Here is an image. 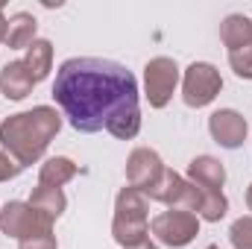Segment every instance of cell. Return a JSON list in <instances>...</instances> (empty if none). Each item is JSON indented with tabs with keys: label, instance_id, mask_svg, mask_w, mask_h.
<instances>
[{
	"label": "cell",
	"instance_id": "cell-1",
	"mask_svg": "<svg viewBox=\"0 0 252 249\" xmlns=\"http://www.w3.org/2000/svg\"><path fill=\"white\" fill-rule=\"evenodd\" d=\"M53 100L76 132H112L118 141H132L141 132L138 82L132 70L112 59H67L62 62Z\"/></svg>",
	"mask_w": 252,
	"mask_h": 249
},
{
	"label": "cell",
	"instance_id": "cell-2",
	"mask_svg": "<svg viewBox=\"0 0 252 249\" xmlns=\"http://www.w3.org/2000/svg\"><path fill=\"white\" fill-rule=\"evenodd\" d=\"M59 129H62V118L56 109L35 106L30 112L9 115L0 124V144L21 167H27L44 156V150L59 135Z\"/></svg>",
	"mask_w": 252,
	"mask_h": 249
},
{
	"label": "cell",
	"instance_id": "cell-3",
	"mask_svg": "<svg viewBox=\"0 0 252 249\" xmlns=\"http://www.w3.org/2000/svg\"><path fill=\"white\" fill-rule=\"evenodd\" d=\"M147 196L138 187L126 185L121 187L118 199H115V220H112V235L124 249L138 247L147 241L150 235V223H147Z\"/></svg>",
	"mask_w": 252,
	"mask_h": 249
},
{
	"label": "cell",
	"instance_id": "cell-4",
	"mask_svg": "<svg viewBox=\"0 0 252 249\" xmlns=\"http://www.w3.org/2000/svg\"><path fill=\"white\" fill-rule=\"evenodd\" d=\"M150 232L164 247L182 249L199 235V217L193 211H185V208H170V211H161L158 217H153Z\"/></svg>",
	"mask_w": 252,
	"mask_h": 249
},
{
	"label": "cell",
	"instance_id": "cell-5",
	"mask_svg": "<svg viewBox=\"0 0 252 249\" xmlns=\"http://www.w3.org/2000/svg\"><path fill=\"white\" fill-rule=\"evenodd\" d=\"M144 196H147V199H156V202H164V205H170V208L193 211V214H196L199 205H202V187H196L190 179L179 176L176 170H164L161 179H158V185L150 187Z\"/></svg>",
	"mask_w": 252,
	"mask_h": 249
},
{
	"label": "cell",
	"instance_id": "cell-6",
	"mask_svg": "<svg viewBox=\"0 0 252 249\" xmlns=\"http://www.w3.org/2000/svg\"><path fill=\"white\" fill-rule=\"evenodd\" d=\"M179 85V64L170 56H156L144 67V94L153 109H164Z\"/></svg>",
	"mask_w": 252,
	"mask_h": 249
},
{
	"label": "cell",
	"instance_id": "cell-7",
	"mask_svg": "<svg viewBox=\"0 0 252 249\" xmlns=\"http://www.w3.org/2000/svg\"><path fill=\"white\" fill-rule=\"evenodd\" d=\"M223 88V79H220V70L211 62H193L185 70V79H182V100L190 109H202L208 103H214V97L220 94Z\"/></svg>",
	"mask_w": 252,
	"mask_h": 249
},
{
	"label": "cell",
	"instance_id": "cell-8",
	"mask_svg": "<svg viewBox=\"0 0 252 249\" xmlns=\"http://www.w3.org/2000/svg\"><path fill=\"white\" fill-rule=\"evenodd\" d=\"M0 232L6 238H15V241H27V238H35V235H44L50 232V223L41 220L30 202H21V199H12L3 205L0 211Z\"/></svg>",
	"mask_w": 252,
	"mask_h": 249
},
{
	"label": "cell",
	"instance_id": "cell-9",
	"mask_svg": "<svg viewBox=\"0 0 252 249\" xmlns=\"http://www.w3.org/2000/svg\"><path fill=\"white\" fill-rule=\"evenodd\" d=\"M164 170L167 167L161 164V156L156 150H150V147H138L126 158V179H129V185L138 187L141 193H147L150 187L158 185V179H161Z\"/></svg>",
	"mask_w": 252,
	"mask_h": 249
},
{
	"label": "cell",
	"instance_id": "cell-10",
	"mask_svg": "<svg viewBox=\"0 0 252 249\" xmlns=\"http://www.w3.org/2000/svg\"><path fill=\"white\" fill-rule=\"evenodd\" d=\"M208 132H211V138H214L220 147L238 150V147L247 141L250 124H247V118H244L241 112H235V109H220V112H214V115L208 118Z\"/></svg>",
	"mask_w": 252,
	"mask_h": 249
},
{
	"label": "cell",
	"instance_id": "cell-11",
	"mask_svg": "<svg viewBox=\"0 0 252 249\" xmlns=\"http://www.w3.org/2000/svg\"><path fill=\"white\" fill-rule=\"evenodd\" d=\"M32 88H35V79L27 70L24 59L3 64V70H0V94L6 100H24V97L32 94Z\"/></svg>",
	"mask_w": 252,
	"mask_h": 249
},
{
	"label": "cell",
	"instance_id": "cell-12",
	"mask_svg": "<svg viewBox=\"0 0 252 249\" xmlns=\"http://www.w3.org/2000/svg\"><path fill=\"white\" fill-rule=\"evenodd\" d=\"M188 179L202 190H223L226 185V167L214 156H196L188 164Z\"/></svg>",
	"mask_w": 252,
	"mask_h": 249
},
{
	"label": "cell",
	"instance_id": "cell-13",
	"mask_svg": "<svg viewBox=\"0 0 252 249\" xmlns=\"http://www.w3.org/2000/svg\"><path fill=\"white\" fill-rule=\"evenodd\" d=\"M30 205H32V211L41 217V220H47L50 226L59 220L64 214V205H67V199H64L62 187H32V193H30Z\"/></svg>",
	"mask_w": 252,
	"mask_h": 249
},
{
	"label": "cell",
	"instance_id": "cell-14",
	"mask_svg": "<svg viewBox=\"0 0 252 249\" xmlns=\"http://www.w3.org/2000/svg\"><path fill=\"white\" fill-rule=\"evenodd\" d=\"M35 30H38V21L30 12H15L9 18V27H6V44H9V50H27L35 41Z\"/></svg>",
	"mask_w": 252,
	"mask_h": 249
},
{
	"label": "cell",
	"instance_id": "cell-15",
	"mask_svg": "<svg viewBox=\"0 0 252 249\" xmlns=\"http://www.w3.org/2000/svg\"><path fill=\"white\" fill-rule=\"evenodd\" d=\"M220 38H223V44L229 47V53L250 47L252 44V21L247 15H229V18L220 24Z\"/></svg>",
	"mask_w": 252,
	"mask_h": 249
},
{
	"label": "cell",
	"instance_id": "cell-16",
	"mask_svg": "<svg viewBox=\"0 0 252 249\" xmlns=\"http://www.w3.org/2000/svg\"><path fill=\"white\" fill-rule=\"evenodd\" d=\"M27 70L32 73V79H35V85L41 82V79H47V73H50V67H53V44L47 41V38H35L30 47H27Z\"/></svg>",
	"mask_w": 252,
	"mask_h": 249
},
{
	"label": "cell",
	"instance_id": "cell-17",
	"mask_svg": "<svg viewBox=\"0 0 252 249\" xmlns=\"http://www.w3.org/2000/svg\"><path fill=\"white\" fill-rule=\"evenodd\" d=\"M76 176V164L64 156H56V158H47L38 170V185L44 187H62L67 185L70 179Z\"/></svg>",
	"mask_w": 252,
	"mask_h": 249
},
{
	"label": "cell",
	"instance_id": "cell-18",
	"mask_svg": "<svg viewBox=\"0 0 252 249\" xmlns=\"http://www.w3.org/2000/svg\"><path fill=\"white\" fill-rule=\"evenodd\" d=\"M226 211H229V199H226L223 190H202V205H199V211H196L199 220L217 223V220L226 217Z\"/></svg>",
	"mask_w": 252,
	"mask_h": 249
},
{
	"label": "cell",
	"instance_id": "cell-19",
	"mask_svg": "<svg viewBox=\"0 0 252 249\" xmlns=\"http://www.w3.org/2000/svg\"><path fill=\"white\" fill-rule=\"evenodd\" d=\"M229 241L235 249H252V217H238L229 229Z\"/></svg>",
	"mask_w": 252,
	"mask_h": 249
},
{
	"label": "cell",
	"instance_id": "cell-20",
	"mask_svg": "<svg viewBox=\"0 0 252 249\" xmlns=\"http://www.w3.org/2000/svg\"><path fill=\"white\" fill-rule=\"evenodd\" d=\"M229 64H232L235 76H241V79H252V44L250 47H244V50L229 53Z\"/></svg>",
	"mask_w": 252,
	"mask_h": 249
},
{
	"label": "cell",
	"instance_id": "cell-21",
	"mask_svg": "<svg viewBox=\"0 0 252 249\" xmlns=\"http://www.w3.org/2000/svg\"><path fill=\"white\" fill-rule=\"evenodd\" d=\"M18 249H59V244H56V235L53 232H44V235H35V238L21 241Z\"/></svg>",
	"mask_w": 252,
	"mask_h": 249
},
{
	"label": "cell",
	"instance_id": "cell-22",
	"mask_svg": "<svg viewBox=\"0 0 252 249\" xmlns=\"http://www.w3.org/2000/svg\"><path fill=\"white\" fill-rule=\"evenodd\" d=\"M21 170H24V167H21V164H18V161H15L9 153H3V150H0V182H9V179H15Z\"/></svg>",
	"mask_w": 252,
	"mask_h": 249
},
{
	"label": "cell",
	"instance_id": "cell-23",
	"mask_svg": "<svg viewBox=\"0 0 252 249\" xmlns=\"http://www.w3.org/2000/svg\"><path fill=\"white\" fill-rule=\"evenodd\" d=\"M6 27H9V21L3 18V3H0V44H6Z\"/></svg>",
	"mask_w": 252,
	"mask_h": 249
},
{
	"label": "cell",
	"instance_id": "cell-24",
	"mask_svg": "<svg viewBox=\"0 0 252 249\" xmlns=\"http://www.w3.org/2000/svg\"><path fill=\"white\" fill-rule=\"evenodd\" d=\"M129 249H158L156 244H150V241H144V244H138V247H129Z\"/></svg>",
	"mask_w": 252,
	"mask_h": 249
},
{
	"label": "cell",
	"instance_id": "cell-25",
	"mask_svg": "<svg viewBox=\"0 0 252 249\" xmlns=\"http://www.w3.org/2000/svg\"><path fill=\"white\" fill-rule=\"evenodd\" d=\"M247 205H250V211H252V185L247 187Z\"/></svg>",
	"mask_w": 252,
	"mask_h": 249
},
{
	"label": "cell",
	"instance_id": "cell-26",
	"mask_svg": "<svg viewBox=\"0 0 252 249\" xmlns=\"http://www.w3.org/2000/svg\"><path fill=\"white\" fill-rule=\"evenodd\" d=\"M205 249H220V247H214V244H211V247H205Z\"/></svg>",
	"mask_w": 252,
	"mask_h": 249
}]
</instances>
